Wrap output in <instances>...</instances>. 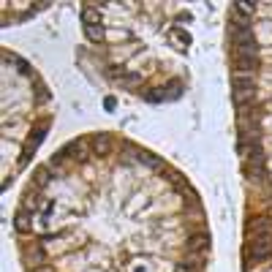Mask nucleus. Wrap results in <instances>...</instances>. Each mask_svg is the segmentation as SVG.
I'll return each mask as SVG.
<instances>
[{"label":"nucleus","instance_id":"obj_1","mask_svg":"<svg viewBox=\"0 0 272 272\" xmlns=\"http://www.w3.org/2000/svg\"><path fill=\"white\" fill-rule=\"evenodd\" d=\"M63 155L65 158H71V161H87L90 158V139H74V142H68L65 144V150H63Z\"/></svg>","mask_w":272,"mask_h":272},{"label":"nucleus","instance_id":"obj_2","mask_svg":"<svg viewBox=\"0 0 272 272\" xmlns=\"http://www.w3.org/2000/svg\"><path fill=\"white\" fill-rule=\"evenodd\" d=\"M47 131H49V120H41V123H38V128L33 131V134H30V139H27V144H25V153H22V161H27L30 155L36 153V147L38 144H41V139L44 136H47Z\"/></svg>","mask_w":272,"mask_h":272},{"label":"nucleus","instance_id":"obj_3","mask_svg":"<svg viewBox=\"0 0 272 272\" xmlns=\"http://www.w3.org/2000/svg\"><path fill=\"white\" fill-rule=\"evenodd\" d=\"M270 253H272V234L253 237V243H250V256L259 261V259H267Z\"/></svg>","mask_w":272,"mask_h":272},{"label":"nucleus","instance_id":"obj_4","mask_svg":"<svg viewBox=\"0 0 272 272\" xmlns=\"http://www.w3.org/2000/svg\"><path fill=\"white\" fill-rule=\"evenodd\" d=\"M90 150L104 158V155H109V150H112V139H109L107 134H95L93 139H90Z\"/></svg>","mask_w":272,"mask_h":272},{"label":"nucleus","instance_id":"obj_5","mask_svg":"<svg viewBox=\"0 0 272 272\" xmlns=\"http://www.w3.org/2000/svg\"><path fill=\"white\" fill-rule=\"evenodd\" d=\"M207 248H210V237L207 234H190L188 243H185V250H190V253H204Z\"/></svg>","mask_w":272,"mask_h":272},{"label":"nucleus","instance_id":"obj_6","mask_svg":"<svg viewBox=\"0 0 272 272\" xmlns=\"http://www.w3.org/2000/svg\"><path fill=\"white\" fill-rule=\"evenodd\" d=\"M234 68L237 74H250L259 68V57L256 54H245V57H234Z\"/></svg>","mask_w":272,"mask_h":272},{"label":"nucleus","instance_id":"obj_7","mask_svg":"<svg viewBox=\"0 0 272 272\" xmlns=\"http://www.w3.org/2000/svg\"><path fill=\"white\" fill-rule=\"evenodd\" d=\"M248 229H250V234H253V237L272 234V220L270 218H250L248 220Z\"/></svg>","mask_w":272,"mask_h":272},{"label":"nucleus","instance_id":"obj_8","mask_svg":"<svg viewBox=\"0 0 272 272\" xmlns=\"http://www.w3.org/2000/svg\"><path fill=\"white\" fill-rule=\"evenodd\" d=\"M14 226H17L19 231H30L33 229V218H30V213L27 210H17V215H14Z\"/></svg>","mask_w":272,"mask_h":272},{"label":"nucleus","instance_id":"obj_9","mask_svg":"<svg viewBox=\"0 0 272 272\" xmlns=\"http://www.w3.org/2000/svg\"><path fill=\"white\" fill-rule=\"evenodd\" d=\"M25 264L27 267H44V250L41 248H27V253H25Z\"/></svg>","mask_w":272,"mask_h":272},{"label":"nucleus","instance_id":"obj_10","mask_svg":"<svg viewBox=\"0 0 272 272\" xmlns=\"http://www.w3.org/2000/svg\"><path fill=\"white\" fill-rule=\"evenodd\" d=\"M253 95H256L253 87H248V90H234V104L243 109L245 104H250V101H253Z\"/></svg>","mask_w":272,"mask_h":272},{"label":"nucleus","instance_id":"obj_11","mask_svg":"<svg viewBox=\"0 0 272 272\" xmlns=\"http://www.w3.org/2000/svg\"><path fill=\"white\" fill-rule=\"evenodd\" d=\"M231 87H234V90H248V87H253V77H250V74H237V77L231 79Z\"/></svg>","mask_w":272,"mask_h":272},{"label":"nucleus","instance_id":"obj_12","mask_svg":"<svg viewBox=\"0 0 272 272\" xmlns=\"http://www.w3.org/2000/svg\"><path fill=\"white\" fill-rule=\"evenodd\" d=\"M84 33H87L90 41H104V27L101 25H84Z\"/></svg>","mask_w":272,"mask_h":272},{"label":"nucleus","instance_id":"obj_13","mask_svg":"<svg viewBox=\"0 0 272 272\" xmlns=\"http://www.w3.org/2000/svg\"><path fill=\"white\" fill-rule=\"evenodd\" d=\"M49 180H52V172H49L47 166H44V169H36V185H38V188L49 185Z\"/></svg>","mask_w":272,"mask_h":272},{"label":"nucleus","instance_id":"obj_14","mask_svg":"<svg viewBox=\"0 0 272 272\" xmlns=\"http://www.w3.org/2000/svg\"><path fill=\"white\" fill-rule=\"evenodd\" d=\"M234 8H237V14H243V17H250L253 14V3H234Z\"/></svg>","mask_w":272,"mask_h":272},{"label":"nucleus","instance_id":"obj_15","mask_svg":"<svg viewBox=\"0 0 272 272\" xmlns=\"http://www.w3.org/2000/svg\"><path fill=\"white\" fill-rule=\"evenodd\" d=\"M82 19H84V25H98V14H95L93 8H84Z\"/></svg>","mask_w":272,"mask_h":272},{"label":"nucleus","instance_id":"obj_16","mask_svg":"<svg viewBox=\"0 0 272 272\" xmlns=\"http://www.w3.org/2000/svg\"><path fill=\"white\" fill-rule=\"evenodd\" d=\"M174 272H201V267H193V264H188V261H180V264L174 267Z\"/></svg>","mask_w":272,"mask_h":272},{"label":"nucleus","instance_id":"obj_17","mask_svg":"<svg viewBox=\"0 0 272 272\" xmlns=\"http://www.w3.org/2000/svg\"><path fill=\"white\" fill-rule=\"evenodd\" d=\"M166 98V90H153V93H150V101H153V104H158V101H163Z\"/></svg>","mask_w":272,"mask_h":272},{"label":"nucleus","instance_id":"obj_18","mask_svg":"<svg viewBox=\"0 0 272 272\" xmlns=\"http://www.w3.org/2000/svg\"><path fill=\"white\" fill-rule=\"evenodd\" d=\"M38 93H41V101H49V93H47V87H44L41 82H38Z\"/></svg>","mask_w":272,"mask_h":272},{"label":"nucleus","instance_id":"obj_19","mask_svg":"<svg viewBox=\"0 0 272 272\" xmlns=\"http://www.w3.org/2000/svg\"><path fill=\"white\" fill-rule=\"evenodd\" d=\"M17 68H19L22 74H27V63H25V60H17Z\"/></svg>","mask_w":272,"mask_h":272},{"label":"nucleus","instance_id":"obj_20","mask_svg":"<svg viewBox=\"0 0 272 272\" xmlns=\"http://www.w3.org/2000/svg\"><path fill=\"white\" fill-rule=\"evenodd\" d=\"M33 272H54V270H52V267H47V264H44V267H36Z\"/></svg>","mask_w":272,"mask_h":272}]
</instances>
